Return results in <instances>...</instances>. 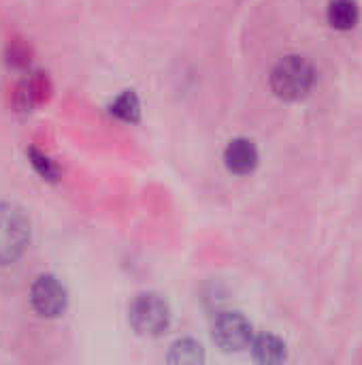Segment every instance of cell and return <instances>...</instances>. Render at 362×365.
<instances>
[{
	"mask_svg": "<svg viewBox=\"0 0 362 365\" xmlns=\"http://www.w3.org/2000/svg\"><path fill=\"white\" fill-rule=\"evenodd\" d=\"M314 66L301 56L284 58L271 73V88L284 101H299L314 88Z\"/></svg>",
	"mask_w": 362,
	"mask_h": 365,
	"instance_id": "6da1fadb",
	"label": "cell"
},
{
	"mask_svg": "<svg viewBox=\"0 0 362 365\" xmlns=\"http://www.w3.org/2000/svg\"><path fill=\"white\" fill-rule=\"evenodd\" d=\"M30 242V222L21 207L0 203V263H15Z\"/></svg>",
	"mask_w": 362,
	"mask_h": 365,
	"instance_id": "7a4b0ae2",
	"label": "cell"
},
{
	"mask_svg": "<svg viewBox=\"0 0 362 365\" xmlns=\"http://www.w3.org/2000/svg\"><path fill=\"white\" fill-rule=\"evenodd\" d=\"M130 325L141 336H160L171 325V308L169 304L154 293L139 295L128 310Z\"/></svg>",
	"mask_w": 362,
	"mask_h": 365,
	"instance_id": "3957f363",
	"label": "cell"
},
{
	"mask_svg": "<svg viewBox=\"0 0 362 365\" xmlns=\"http://www.w3.org/2000/svg\"><path fill=\"white\" fill-rule=\"evenodd\" d=\"M30 302L41 317L53 319L66 310L68 295L55 276H38L30 289Z\"/></svg>",
	"mask_w": 362,
	"mask_h": 365,
	"instance_id": "277c9868",
	"label": "cell"
},
{
	"mask_svg": "<svg viewBox=\"0 0 362 365\" xmlns=\"http://www.w3.org/2000/svg\"><path fill=\"white\" fill-rule=\"evenodd\" d=\"M213 340L224 351H241L252 340V325L239 312H224L213 323Z\"/></svg>",
	"mask_w": 362,
	"mask_h": 365,
	"instance_id": "5b68a950",
	"label": "cell"
},
{
	"mask_svg": "<svg viewBox=\"0 0 362 365\" xmlns=\"http://www.w3.org/2000/svg\"><path fill=\"white\" fill-rule=\"evenodd\" d=\"M224 163L237 175L252 173L258 165V150H256L254 141H250V139L230 141L228 148L224 150Z\"/></svg>",
	"mask_w": 362,
	"mask_h": 365,
	"instance_id": "8992f818",
	"label": "cell"
},
{
	"mask_svg": "<svg viewBox=\"0 0 362 365\" xmlns=\"http://www.w3.org/2000/svg\"><path fill=\"white\" fill-rule=\"evenodd\" d=\"M51 92V83H49V77L43 75V73H32L30 77H26L19 88H17V94H15V103L21 111H30L32 107L41 105L47 101Z\"/></svg>",
	"mask_w": 362,
	"mask_h": 365,
	"instance_id": "52a82bcc",
	"label": "cell"
},
{
	"mask_svg": "<svg viewBox=\"0 0 362 365\" xmlns=\"http://www.w3.org/2000/svg\"><path fill=\"white\" fill-rule=\"evenodd\" d=\"M361 9L356 0H331L329 4V21L337 30H352L358 24Z\"/></svg>",
	"mask_w": 362,
	"mask_h": 365,
	"instance_id": "ba28073f",
	"label": "cell"
},
{
	"mask_svg": "<svg viewBox=\"0 0 362 365\" xmlns=\"http://www.w3.org/2000/svg\"><path fill=\"white\" fill-rule=\"evenodd\" d=\"M254 355L262 364H280L286 359V346L273 336H260L254 342Z\"/></svg>",
	"mask_w": 362,
	"mask_h": 365,
	"instance_id": "9c48e42d",
	"label": "cell"
},
{
	"mask_svg": "<svg viewBox=\"0 0 362 365\" xmlns=\"http://www.w3.org/2000/svg\"><path fill=\"white\" fill-rule=\"evenodd\" d=\"M111 113L117 115L124 122H137L139 115H141V103H139L137 94L130 92V90L124 92V94H119L113 101V105H111Z\"/></svg>",
	"mask_w": 362,
	"mask_h": 365,
	"instance_id": "30bf717a",
	"label": "cell"
},
{
	"mask_svg": "<svg viewBox=\"0 0 362 365\" xmlns=\"http://www.w3.org/2000/svg\"><path fill=\"white\" fill-rule=\"evenodd\" d=\"M203 346L192 340H179L171 346L169 361L173 364H201L203 361Z\"/></svg>",
	"mask_w": 362,
	"mask_h": 365,
	"instance_id": "8fae6325",
	"label": "cell"
},
{
	"mask_svg": "<svg viewBox=\"0 0 362 365\" xmlns=\"http://www.w3.org/2000/svg\"><path fill=\"white\" fill-rule=\"evenodd\" d=\"M30 163L34 165V169L45 178V180H58V167L45 156V154H41L38 150H34V148H30Z\"/></svg>",
	"mask_w": 362,
	"mask_h": 365,
	"instance_id": "7c38bea8",
	"label": "cell"
},
{
	"mask_svg": "<svg viewBox=\"0 0 362 365\" xmlns=\"http://www.w3.org/2000/svg\"><path fill=\"white\" fill-rule=\"evenodd\" d=\"M9 62L13 66H26L30 62V49L21 43V41H15L11 47H9Z\"/></svg>",
	"mask_w": 362,
	"mask_h": 365,
	"instance_id": "4fadbf2b",
	"label": "cell"
}]
</instances>
